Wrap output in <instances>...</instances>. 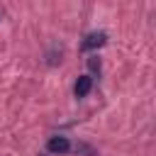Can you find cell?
<instances>
[{"label":"cell","mask_w":156,"mask_h":156,"mask_svg":"<svg viewBox=\"0 0 156 156\" xmlns=\"http://www.w3.org/2000/svg\"><path fill=\"white\" fill-rule=\"evenodd\" d=\"M46 149H49V154H68L71 151V141L66 139V136H51L49 141H46Z\"/></svg>","instance_id":"obj_1"},{"label":"cell","mask_w":156,"mask_h":156,"mask_svg":"<svg viewBox=\"0 0 156 156\" xmlns=\"http://www.w3.org/2000/svg\"><path fill=\"white\" fill-rule=\"evenodd\" d=\"M105 41H107V34H105V32H93V34H88V37L83 39L80 46H83L85 51H90V49H100Z\"/></svg>","instance_id":"obj_2"},{"label":"cell","mask_w":156,"mask_h":156,"mask_svg":"<svg viewBox=\"0 0 156 156\" xmlns=\"http://www.w3.org/2000/svg\"><path fill=\"white\" fill-rule=\"evenodd\" d=\"M90 90H93V78H90V76H78V80H76V85H73L76 98H85Z\"/></svg>","instance_id":"obj_3"},{"label":"cell","mask_w":156,"mask_h":156,"mask_svg":"<svg viewBox=\"0 0 156 156\" xmlns=\"http://www.w3.org/2000/svg\"><path fill=\"white\" fill-rule=\"evenodd\" d=\"M0 20H2V10H0Z\"/></svg>","instance_id":"obj_4"}]
</instances>
